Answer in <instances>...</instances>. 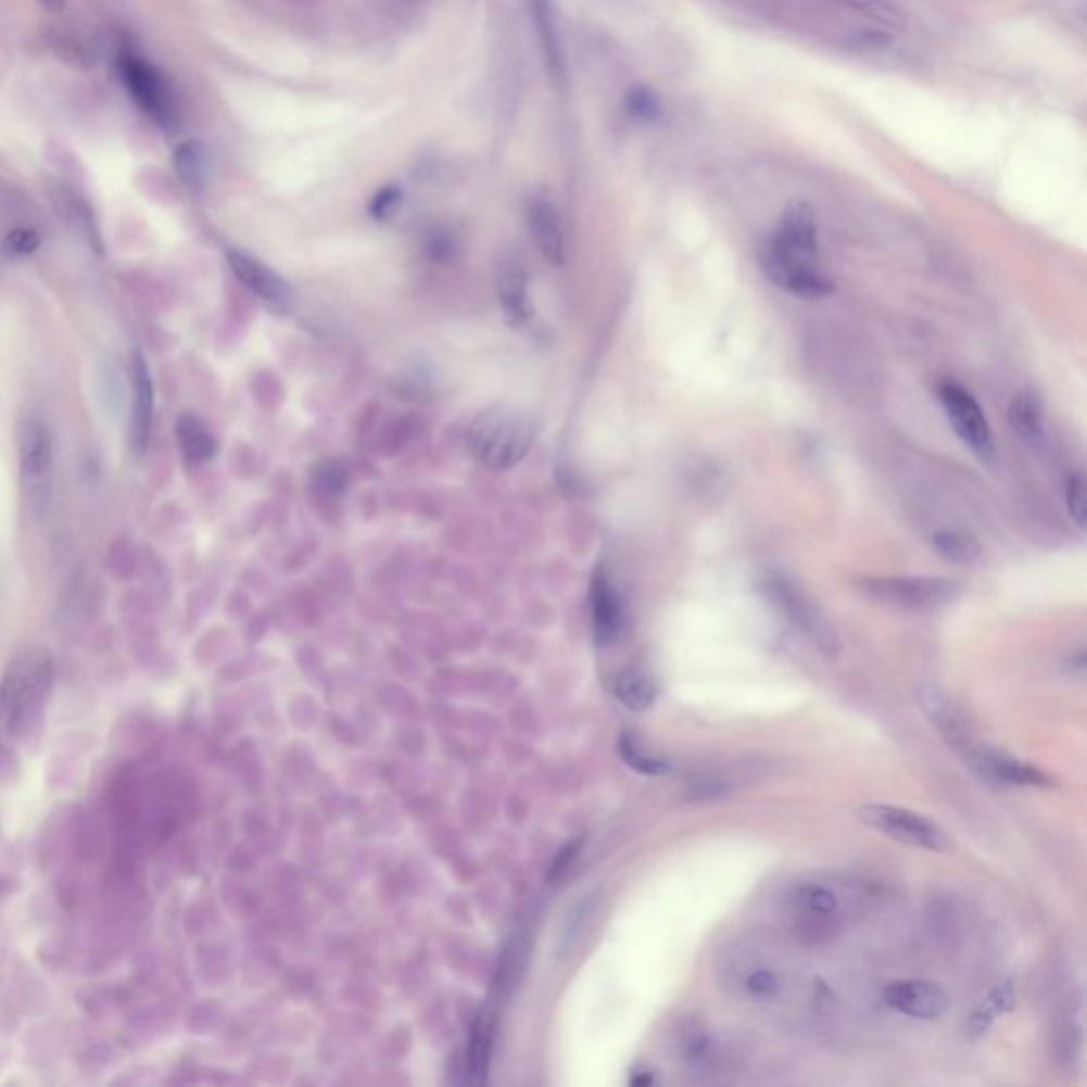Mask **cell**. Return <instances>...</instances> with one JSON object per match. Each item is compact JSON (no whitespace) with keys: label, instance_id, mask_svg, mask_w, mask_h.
<instances>
[{"label":"cell","instance_id":"obj_1","mask_svg":"<svg viewBox=\"0 0 1087 1087\" xmlns=\"http://www.w3.org/2000/svg\"><path fill=\"white\" fill-rule=\"evenodd\" d=\"M760 268L769 281L801 298L833 293L835 283L818 264V224L805 202H793L773 237L760 249Z\"/></svg>","mask_w":1087,"mask_h":1087},{"label":"cell","instance_id":"obj_2","mask_svg":"<svg viewBox=\"0 0 1087 1087\" xmlns=\"http://www.w3.org/2000/svg\"><path fill=\"white\" fill-rule=\"evenodd\" d=\"M53 686V661L33 646L9 662L0 680V748L28 740L43 720Z\"/></svg>","mask_w":1087,"mask_h":1087},{"label":"cell","instance_id":"obj_3","mask_svg":"<svg viewBox=\"0 0 1087 1087\" xmlns=\"http://www.w3.org/2000/svg\"><path fill=\"white\" fill-rule=\"evenodd\" d=\"M533 442V426L527 415L513 406H491L482 410L466 435L473 459L489 470H508L520 464Z\"/></svg>","mask_w":1087,"mask_h":1087},{"label":"cell","instance_id":"obj_4","mask_svg":"<svg viewBox=\"0 0 1087 1087\" xmlns=\"http://www.w3.org/2000/svg\"><path fill=\"white\" fill-rule=\"evenodd\" d=\"M119 77L142 111L162 128L179 122V100L166 75L130 49L119 53Z\"/></svg>","mask_w":1087,"mask_h":1087},{"label":"cell","instance_id":"obj_5","mask_svg":"<svg viewBox=\"0 0 1087 1087\" xmlns=\"http://www.w3.org/2000/svg\"><path fill=\"white\" fill-rule=\"evenodd\" d=\"M862 591L867 597L893 608L928 612L953 602L960 593V584L947 578L884 576L862 580Z\"/></svg>","mask_w":1087,"mask_h":1087},{"label":"cell","instance_id":"obj_6","mask_svg":"<svg viewBox=\"0 0 1087 1087\" xmlns=\"http://www.w3.org/2000/svg\"><path fill=\"white\" fill-rule=\"evenodd\" d=\"M20 472L28 506L37 519L46 517L51 500L53 442L49 427L41 419H26L17 433Z\"/></svg>","mask_w":1087,"mask_h":1087},{"label":"cell","instance_id":"obj_7","mask_svg":"<svg viewBox=\"0 0 1087 1087\" xmlns=\"http://www.w3.org/2000/svg\"><path fill=\"white\" fill-rule=\"evenodd\" d=\"M860 822L898 844L928 851H947L951 839L946 831L926 816L897 805H862L858 811Z\"/></svg>","mask_w":1087,"mask_h":1087},{"label":"cell","instance_id":"obj_8","mask_svg":"<svg viewBox=\"0 0 1087 1087\" xmlns=\"http://www.w3.org/2000/svg\"><path fill=\"white\" fill-rule=\"evenodd\" d=\"M937 395L956 435L971 448L973 455H977L984 464H990L996 455L993 429L975 395L951 379L939 380Z\"/></svg>","mask_w":1087,"mask_h":1087},{"label":"cell","instance_id":"obj_9","mask_svg":"<svg viewBox=\"0 0 1087 1087\" xmlns=\"http://www.w3.org/2000/svg\"><path fill=\"white\" fill-rule=\"evenodd\" d=\"M767 593H769V599L784 615L788 616L793 620V624L797 629H801L805 635L826 657L835 659L839 655V640H837L833 624L829 622L824 612L813 604V599L809 595H805L795 582H791L784 576H771L767 580Z\"/></svg>","mask_w":1087,"mask_h":1087},{"label":"cell","instance_id":"obj_10","mask_svg":"<svg viewBox=\"0 0 1087 1087\" xmlns=\"http://www.w3.org/2000/svg\"><path fill=\"white\" fill-rule=\"evenodd\" d=\"M791 907L799 928L809 935H826L835 931L844 918V898L822 882L797 886L791 897Z\"/></svg>","mask_w":1087,"mask_h":1087},{"label":"cell","instance_id":"obj_11","mask_svg":"<svg viewBox=\"0 0 1087 1087\" xmlns=\"http://www.w3.org/2000/svg\"><path fill=\"white\" fill-rule=\"evenodd\" d=\"M966 764L986 782L1002 786H1051V778L1040 769L986 746H973L964 755Z\"/></svg>","mask_w":1087,"mask_h":1087},{"label":"cell","instance_id":"obj_12","mask_svg":"<svg viewBox=\"0 0 1087 1087\" xmlns=\"http://www.w3.org/2000/svg\"><path fill=\"white\" fill-rule=\"evenodd\" d=\"M918 702L931 722L939 729L941 737L946 740L947 746L960 753L962 757L975 746L969 724L962 716V711L953 704V699L947 695L944 688L933 686V684H922L918 688Z\"/></svg>","mask_w":1087,"mask_h":1087},{"label":"cell","instance_id":"obj_13","mask_svg":"<svg viewBox=\"0 0 1087 1087\" xmlns=\"http://www.w3.org/2000/svg\"><path fill=\"white\" fill-rule=\"evenodd\" d=\"M228 262L240 283L251 289L268 308L277 313L291 308V287L275 270L240 251H228Z\"/></svg>","mask_w":1087,"mask_h":1087},{"label":"cell","instance_id":"obj_14","mask_svg":"<svg viewBox=\"0 0 1087 1087\" xmlns=\"http://www.w3.org/2000/svg\"><path fill=\"white\" fill-rule=\"evenodd\" d=\"M884 1000L890 1009L915 1020H935L949 1009V998L939 986L915 979L890 984L884 990Z\"/></svg>","mask_w":1087,"mask_h":1087},{"label":"cell","instance_id":"obj_15","mask_svg":"<svg viewBox=\"0 0 1087 1087\" xmlns=\"http://www.w3.org/2000/svg\"><path fill=\"white\" fill-rule=\"evenodd\" d=\"M591 612L597 644L615 642L624 627V606L610 576L599 569L591 582Z\"/></svg>","mask_w":1087,"mask_h":1087},{"label":"cell","instance_id":"obj_16","mask_svg":"<svg viewBox=\"0 0 1087 1087\" xmlns=\"http://www.w3.org/2000/svg\"><path fill=\"white\" fill-rule=\"evenodd\" d=\"M527 224L542 257L551 266H561L566 260V242L555 204L546 198H533L527 206Z\"/></svg>","mask_w":1087,"mask_h":1087},{"label":"cell","instance_id":"obj_17","mask_svg":"<svg viewBox=\"0 0 1087 1087\" xmlns=\"http://www.w3.org/2000/svg\"><path fill=\"white\" fill-rule=\"evenodd\" d=\"M153 417V380L141 351L132 357V395H130V442L132 451L141 455L149 442Z\"/></svg>","mask_w":1087,"mask_h":1087},{"label":"cell","instance_id":"obj_18","mask_svg":"<svg viewBox=\"0 0 1087 1087\" xmlns=\"http://www.w3.org/2000/svg\"><path fill=\"white\" fill-rule=\"evenodd\" d=\"M51 200L58 211V217L66 224V228H71L98 255L104 253V242L92 206L81 195L66 188L53 191Z\"/></svg>","mask_w":1087,"mask_h":1087},{"label":"cell","instance_id":"obj_19","mask_svg":"<svg viewBox=\"0 0 1087 1087\" xmlns=\"http://www.w3.org/2000/svg\"><path fill=\"white\" fill-rule=\"evenodd\" d=\"M497 298L504 319L510 328H520L531 319L533 306L527 293V275L519 264H506L497 277Z\"/></svg>","mask_w":1087,"mask_h":1087},{"label":"cell","instance_id":"obj_20","mask_svg":"<svg viewBox=\"0 0 1087 1087\" xmlns=\"http://www.w3.org/2000/svg\"><path fill=\"white\" fill-rule=\"evenodd\" d=\"M529 7H531L533 26L538 30V39L542 46L546 66L553 73V77L561 84L564 75H566V62H564V49H561V39H559L553 4H551V0H529Z\"/></svg>","mask_w":1087,"mask_h":1087},{"label":"cell","instance_id":"obj_21","mask_svg":"<svg viewBox=\"0 0 1087 1087\" xmlns=\"http://www.w3.org/2000/svg\"><path fill=\"white\" fill-rule=\"evenodd\" d=\"M1009 426L1026 444L1039 446L1045 438V413L1035 391L1022 389L1015 393L1009 406Z\"/></svg>","mask_w":1087,"mask_h":1087},{"label":"cell","instance_id":"obj_22","mask_svg":"<svg viewBox=\"0 0 1087 1087\" xmlns=\"http://www.w3.org/2000/svg\"><path fill=\"white\" fill-rule=\"evenodd\" d=\"M177 442L190 464H204L217 453L213 433L195 415H181V419L177 421Z\"/></svg>","mask_w":1087,"mask_h":1087},{"label":"cell","instance_id":"obj_23","mask_svg":"<svg viewBox=\"0 0 1087 1087\" xmlns=\"http://www.w3.org/2000/svg\"><path fill=\"white\" fill-rule=\"evenodd\" d=\"M615 693L622 706L633 711H644L657 699V684L644 669L633 667L616 678Z\"/></svg>","mask_w":1087,"mask_h":1087},{"label":"cell","instance_id":"obj_24","mask_svg":"<svg viewBox=\"0 0 1087 1087\" xmlns=\"http://www.w3.org/2000/svg\"><path fill=\"white\" fill-rule=\"evenodd\" d=\"M173 166L184 186H188L190 190H202L206 186L208 157L202 142L193 139L179 142L173 153Z\"/></svg>","mask_w":1087,"mask_h":1087},{"label":"cell","instance_id":"obj_25","mask_svg":"<svg viewBox=\"0 0 1087 1087\" xmlns=\"http://www.w3.org/2000/svg\"><path fill=\"white\" fill-rule=\"evenodd\" d=\"M489 1051H491V1026L486 1018H478L472 1031V1042L468 1051V1069L472 1084L480 1086L486 1077V1066H489Z\"/></svg>","mask_w":1087,"mask_h":1087},{"label":"cell","instance_id":"obj_26","mask_svg":"<svg viewBox=\"0 0 1087 1087\" xmlns=\"http://www.w3.org/2000/svg\"><path fill=\"white\" fill-rule=\"evenodd\" d=\"M933 546L939 551L941 557H946L953 564H971L979 557V546L973 542V538L956 531H939L933 538Z\"/></svg>","mask_w":1087,"mask_h":1087},{"label":"cell","instance_id":"obj_27","mask_svg":"<svg viewBox=\"0 0 1087 1087\" xmlns=\"http://www.w3.org/2000/svg\"><path fill=\"white\" fill-rule=\"evenodd\" d=\"M618 753L631 769H635L644 775H665L669 771V764L665 760L646 755L631 735L620 737Z\"/></svg>","mask_w":1087,"mask_h":1087},{"label":"cell","instance_id":"obj_28","mask_svg":"<svg viewBox=\"0 0 1087 1087\" xmlns=\"http://www.w3.org/2000/svg\"><path fill=\"white\" fill-rule=\"evenodd\" d=\"M1011 1002H1013V990H1011L1009 986L998 988V990H996V993H994L993 996H990V998H988V1000H986V1002H984V1004L975 1011V1015L971 1018V1022H969V1024H971V1033H973V1035H982V1033L988 1028V1024L993 1022L996 1015L1004 1013V1011L1011 1007Z\"/></svg>","mask_w":1087,"mask_h":1087},{"label":"cell","instance_id":"obj_29","mask_svg":"<svg viewBox=\"0 0 1087 1087\" xmlns=\"http://www.w3.org/2000/svg\"><path fill=\"white\" fill-rule=\"evenodd\" d=\"M53 53L58 58H62L66 64L75 66V68H81V71H88L94 66V55H92V49L88 48L84 41H79L77 37L73 35H62L58 39H53Z\"/></svg>","mask_w":1087,"mask_h":1087},{"label":"cell","instance_id":"obj_30","mask_svg":"<svg viewBox=\"0 0 1087 1087\" xmlns=\"http://www.w3.org/2000/svg\"><path fill=\"white\" fill-rule=\"evenodd\" d=\"M624 106H627V113H629L633 119H640V122H653V119H657V117H659V113H661L659 98L653 94L648 88H633V90L627 94Z\"/></svg>","mask_w":1087,"mask_h":1087},{"label":"cell","instance_id":"obj_31","mask_svg":"<svg viewBox=\"0 0 1087 1087\" xmlns=\"http://www.w3.org/2000/svg\"><path fill=\"white\" fill-rule=\"evenodd\" d=\"M41 247V235L35 230V228H28V226H20V228H13L4 242H2V249L7 255L11 257H26V255H33L37 249Z\"/></svg>","mask_w":1087,"mask_h":1087},{"label":"cell","instance_id":"obj_32","mask_svg":"<svg viewBox=\"0 0 1087 1087\" xmlns=\"http://www.w3.org/2000/svg\"><path fill=\"white\" fill-rule=\"evenodd\" d=\"M1064 500H1066V510L1071 515L1073 522L1084 529L1086 527V480L1082 473H1073L1066 480L1064 489Z\"/></svg>","mask_w":1087,"mask_h":1087},{"label":"cell","instance_id":"obj_33","mask_svg":"<svg viewBox=\"0 0 1087 1087\" xmlns=\"http://www.w3.org/2000/svg\"><path fill=\"white\" fill-rule=\"evenodd\" d=\"M746 993L750 994L753 998H757V1000H769V998H773L775 994L780 993V982H778V977L771 971L755 969L746 977Z\"/></svg>","mask_w":1087,"mask_h":1087},{"label":"cell","instance_id":"obj_34","mask_svg":"<svg viewBox=\"0 0 1087 1087\" xmlns=\"http://www.w3.org/2000/svg\"><path fill=\"white\" fill-rule=\"evenodd\" d=\"M402 204V191L397 190L395 186H389V188H382V190L372 198L370 202V213L375 219L379 222H387L391 219L397 208Z\"/></svg>","mask_w":1087,"mask_h":1087},{"label":"cell","instance_id":"obj_35","mask_svg":"<svg viewBox=\"0 0 1087 1087\" xmlns=\"http://www.w3.org/2000/svg\"><path fill=\"white\" fill-rule=\"evenodd\" d=\"M317 482H319L324 489H328L330 493H338V491H342V489H344V484H346V476H344L342 468H340L338 464L328 462L326 466H319V468H317Z\"/></svg>","mask_w":1087,"mask_h":1087},{"label":"cell","instance_id":"obj_36","mask_svg":"<svg viewBox=\"0 0 1087 1087\" xmlns=\"http://www.w3.org/2000/svg\"><path fill=\"white\" fill-rule=\"evenodd\" d=\"M578 848H580V842L569 844V846H566V848L561 850V854L555 858V862L551 864V880H557L559 875H564V871H566L569 864H571L573 856L578 854Z\"/></svg>","mask_w":1087,"mask_h":1087},{"label":"cell","instance_id":"obj_37","mask_svg":"<svg viewBox=\"0 0 1087 1087\" xmlns=\"http://www.w3.org/2000/svg\"><path fill=\"white\" fill-rule=\"evenodd\" d=\"M427 251L433 260H444L451 255V242L446 237H433L427 244Z\"/></svg>","mask_w":1087,"mask_h":1087},{"label":"cell","instance_id":"obj_38","mask_svg":"<svg viewBox=\"0 0 1087 1087\" xmlns=\"http://www.w3.org/2000/svg\"><path fill=\"white\" fill-rule=\"evenodd\" d=\"M39 4L49 13H62L66 9V0H39Z\"/></svg>","mask_w":1087,"mask_h":1087},{"label":"cell","instance_id":"obj_39","mask_svg":"<svg viewBox=\"0 0 1087 1087\" xmlns=\"http://www.w3.org/2000/svg\"><path fill=\"white\" fill-rule=\"evenodd\" d=\"M631 1084H633V1086H650V1084H653V1077H648V1075H642V1077L633 1079Z\"/></svg>","mask_w":1087,"mask_h":1087}]
</instances>
